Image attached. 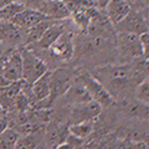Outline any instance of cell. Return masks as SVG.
I'll list each match as a JSON object with an SVG mask.
<instances>
[{"label": "cell", "instance_id": "10", "mask_svg": "<svg viewBox=\"0 0 149 149\" xmlns=\"http://www.w3.org/2000/svg\"><path fill=\"white\" fill-rule=\"evenodd\" d=\"M68 133V124L56 119H51L45 125L42 143L47 149H56L60 144L65 142Z\"/></svg>", "mask_w": 149, "mask_h": 149}, {"label": "cell", "instance_id": "8", "mask_svg": "<svg viewBox=\"0 0 149 149\" xmlns=\"http://www.w3.org/2000/svg\"><path fill=\"white\" fill-rule=\"evenodd\" d=\"M68 108L67 114V124H73L78 122H83V120H96L102 114L103 108L95 101H90L86 103L66 107Z\"/></svg>", "mask_w": 149, "mask_h": 149}, {"label": "cell", "instance_id": "14", "mask_svg": "<svg viewBox=\"0 0 149 149\" xmlns=\"http://www.w3.org/2000/svg\"><path fill=\"white\" fill-rule=\"evenodd\" d=\"M46 19H49V17L45 16L42 13H40L39 10H36V9L25 8L22 11H20L17 15L14 16L10 20V22L21 30H27L29 27L34 26L35 24H37V22H40L42 20H46Z\"/></svg>", "mask_w": 149, "mask_h": 149}, {"label": "cell", "instance_id": "2", "mask_svg": "<svg viewBox=\"0 0 149 149\" xmlns=\"http://www.w3.org/2000/svg\"><path fill=\"white\" fill-rule=\"evenodd\" d=\"M116 57L119 63H129L139 58H147L144 56L143 46L139 35L130 32H116L114 37Z\"/></svg>", "mask_w": 149, "mask_h": 149}, {"label": "cell", "instance_id": "22", "mask_svg": "<svg viewBox=\"0 0 149 149\" xmlns=\"http://www.w3.org/2000/svg\"><path fill=\"white\" fill-rule=\"evenodd\" d=\"M87 8H83V9H80V10L72 13L71 16H70V17H72V24L77 27L81 34H85L86 32V29L88 26V21H90Z\"/></svg>", "mask_w": 149, "mask_h": 149}, {"label": "cell", "instance_id": "27", "mask_svg": "<svg viewBox=\"0 0 149 149\" xmlns=\"http://www.w3.org/2000/svg\"><path fill=\"white\" fill-rule=\"evenodd\" d=\"M13 1H14V0H13ZM17 1H21V3H24V0H17Z\"/></svg>", "mask_w": 149, "mask_h": 149}, {"label": "cell", "instance_id": "12", "mask_svg": "<svg viewBox=\"0 0 149 149\" xmlns=\"http://www.w3.org/2000/svg\"><path fill=\"white\" fill-rule=\"evenodd\" d=\"M1 76L8 82L22 80V58L19 49H14L5 57L1 68Z\"/></svg>", "mask_w": 149, "mask_h": 149}, {"label": "cell", "instance_id": "9", "mask_svg": "<svg viewBox=\"0 0 149 149\" xmlns=\"http://www.w3.org/2000/svg\"><path fill=\"white\" fill-rule=\"evenodd\" d=\"M92 101L86 88L82 86V83L74 78L72 85L70 86L66 91H65L57 100L55 101L54 104H60L61 107H72V106H78L86 102Z\"/></svg>", "mask_w": 149, "mask_h": 149}, {"label": "cell", "instance_id": "3", "mask_svg": "<svg viewBox=\"0 0 149 149\" xmlns=\"http://www.w3.org/2000/svg\"><path fill=\"white\" fill-rule=\"evenodd\" d=\"M17 49L22 58V80L29 85H32L37 78H40L45 72L49 71L47 65L39 55L27 49L26 46L22 45Z\"/></svg>", "mask_w": 149, "mask_h": 149}, {"label": "cell", "instance_id": "19", "mask_svg": "<svg viewBox=\"0 0 149 149\" xmlns=\"http://www.w3.org/2000/svg\"><path fill=\"white\" fill-rule=\"evenodd\" d=\"M55 20H51V19H46V20H42L40 22H37V24H35L34 26L29 27L27 30H25L26 32V39L24 40V45H30V44H34L36 42L37 40L40 39L41 36H42V34L45 32V30L47 29V27L52 24Z\"/></svg>", "mask_w": 149, "mask_h": 149}, {"label": "cell", "instance_id": "11", "mask_svg": "<svg viewBox=\"0 0 149 149\" xmlns=\"http://www.w3.org/2000/svg\"><path fill=\"white\" fill-rule=\"evenodd\" d=\"M66 20H55L52 24H51L47 29L45 30L42 36H41L36 42L30 44V45H24V46H26L27 49L32 50L34 52H40V51L47 50L50 46L58 39V36L61 35L63 31L68 30L67 26L65 25V21Z\"/></svg>", "mask_w": 149, "mask_h": 149}, {"label": "cell", "instance_id": "28", "mask_svg": "<svg viewBox=\"0 0 149 149\" xmlns=\"http://www.w3.org/2000/svg\"><path fill=\"white\" fill-rule=\"evenodd\" d=\"M0 112H4V111H3V108H1V107H0Z\"/></svg>", "mask_w": 149, "mask_h": 149}, {"label": "cell", "instance_id": "20", "mask_svg": "<svg viewBox=\"0 0 149 149\" xmlns=\"http://www.w3.org/2000/svg\"><path fill=\"white\" fill-rule=\"evenodd\" d=\"M25 8H26L25 4L21 1H17V0L8 3L4 6L0 8V20L10 21L14 16L17 15L20 11H22Z\"/></svg>", "mask_w": 149, "mask_h": 149}, {"label": "cell", "instance_id": "15", "mask_svg": "<svg viewBox=\"0 0 149 149\" xmlns=\"http://www.w3.org/2000/svg\"><path fill=\"white\" fill-rule=\"evenodd\" d=\"M47 97H50V71L45 72L32 85H30V91L27 93L30 106H32L39 101L47 98Z\"/></svg>", "mask_w": 149, "mask_h": 149}, {"label": "cell", "instance_id": "24", "mask_svg": "<svg viewBox=\"0 0 149 149\" xmlns=\"http://www.w3.org/2000/svg\"><path fill=\"white\" fill-rule=\"evenodd\" d=\"M139 40H141V44L143 46L144 56L148 58V49H149V34H148V31L143 32V34L139 35Z\"/></svg>", "mask_w": 149, "mask_h": 149}, {"label": "cell", "instance_id": "7", "mask_svg": "<svg viewBox=\"0 0 149 149\" xmlns=\"http://www.w3.org/2000/svg\"><path fill=\"white\" fill-rule=\"evenodd\" d=\"M116 32H130V34L141 35L148 31V8L143 10H133L130 9L118 24L114 26Z\"/></svg>", "mask_w": 149, "mask_h": 149}, {"label": "cell", "instance_id": "18", "mask_svg": "<svg viewBox=\"0 0 149 149\" xmlns=\"http://www.w3.org/2000/svg\"><path fill=\"white\" fill-rule=\"evenodd\" d=\"M68 132L82 139H91L95 132V120H83L68 125Z\"/></svg>", "mask_w": 149, "mask_h": 149}, {"label": "cell", "instance_id": "4", "mask_svg": "<svg viewBox=\"0 0 149 149\" xmlns=\"http://www.w3.org/2000/svg\"><path fill=\"white\" fill-rule=\"evenodd\" d=\"M76 78L82 83V86L86 88L91 100L97 102L102 108H109L114 104V98L109 95V92L102 86V83L96 80L90 72L87 71H78Z\"/></svg>", "mask_w": 149, "mask_h": 149}, {"label": "cell", "instance_id": "16", "mask_svg": "<svg viewBox=\"0 0 149 149\" xmlns=\"http://www.w3.org/2000/svg\"><path fill=\"white\" fill-rule=\"evenodd\" d=\"M130 10V6L125 0H108L104 6V14L108 17L112 25H116L127 15Z\"/></svg>", "mask_w": 149, "mask_h": 149}, {"label": "cell", "instance_id": "25", "mask_svg": "<svg viewBox=\"0 0 149 149\" xmlns=\"http://www.w3.org/2000/svg\"><path fill=\"white\" fill-rule=\"evenodd\" d=\"M9 128V117L6 112H0V134Z\"/></svg>", "mask_w": 149, "mask_h": 149}, {"label": "cell", "instance_id": "23", "mask_svg": "<svg viewBox=\"0 0 149 149\" xmlns=\"http://www.w3.org/2000/svg\"><path fill=\"white\" fill-rule=\"evenodd\" d=\"M133 97L137 101L142 102V103H149V83H148V78L143 80L142 82H139L137 87L134 88L133 92Z\"/></svg>", "mask_w": 149, "mask_h": 149}, {"label": "cell", "instance_id": "17", "mask_svg": "<svg viewBox=\"0 0 149 149\" xmlns=\"http://www.w3.org/2000/svg\"><path fill=\"white\" fill-rule=\"evenodd\" d=\"M21 29L10 21L0 20V41L10 46H16L21 41Z\"/></svg>", "mask_w": 149, "mask_h": 149}, {"label": "cell", "instance_id": "6", "mask_svg": "<svg viewBox=\"0 0 149 149\" xmlns=\"http://www.w3.org/2000/svg\"><path fill=\"white\" fill-rule=\"evenodd\" d=\"M74 37L76 35L72 31H63L58 39L50 46L46 52H49V57L55 62H68L74 56Z\"/></svg>", "mask_w": 149, "mask_h": 149}, {"label": "cell", "instance_id": "21", "mask_svg": "<svg viewBox=\"0 0 149 149\" xmlns=\"http://www.w3.org/2000/svg\"><path fill=\"white\" fill-rule=\"evenodd\" d=\"M19 138H20V134L15 129L8 128L0 134V149H15Z\"/></svg>", "mask_w": 149, "mask_h": 149}, {"label": "cell", "instance_id": "5", "mask_svg": "<svg viewBox=\"0 0 149 149\" xmlns=\"http://www.w3.org/2000/svg\"><path fill=\"white\" fill-rule=\"evenodd\" d=\"M77 72L78 70L71 66H62L57 67L52 72L50 71V100L52 103L72 85Z\"/></svg>", "mask_w": 149, "mask_h": 149}, {"label": "cell", "instance_id": "1", "mask_svg": "<svg viewBox=\"0 0 149 149\" xmlns=\"http://www.w3.org/2000/svg\"><path fill=\"white\" fill-rule=\"evenodd\" d=\"M90 73L102 83L114 101H119L132 96L138 83L148 78V58L129 63H104L96 66Z\"/></svg>", "mask_w": 149, "mask_h": 149}, {"label": "cell", "instance_id": "26", "mask_svg": "<svg viewBox=\"0 0 149 149\" xmlns=\"http://www.w3.org/2000/svg\"><path fill=\"white\" fill-rule=\"evenodd\" d=\"M45 0H24V4L26 8H31V9H36L39 8L41 4H42Z\"/></svg>", "mask_w": 149, "mask_h": 149}, {"label": "cell", "instance_id": "13", "mask_svg": "<svg viewBox=\"0 0 149 149\" xmlns=\"http://www.w3.org/2000/svg\"><path fill=\"white\" fill-rule=\"evenodd\" d=\"M37 10L51 20H66L71 16L62 0H45Z\"/></svg>", "mask_w": 149, "mask_h": 149}]
</instances>
